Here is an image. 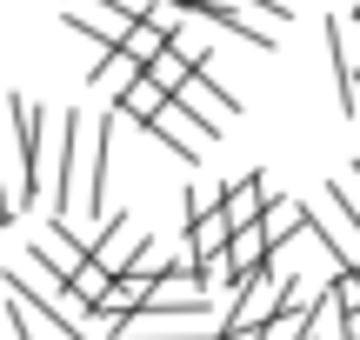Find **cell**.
Returning <instances> with one entry per match:
<instances>
[{
    "instance_id": "cell-1",
    "label": "cell",
    "mask_w": 360,
    "mask_h": 340,
    "mask_svg": "<svg viewBox=\"0 0 360 340\" xmlns=\"http://www.w3.org/2000/svg\"><path fill=\"white\" fill-rule=\"evenodd\" d=\"M294 287H300V280H294V274H274V267H267V274H254V280H240V287H233V301H227V327L260 334L287 301H294Z\"/></svg>"
},
{
    "instance_id": "cell-2",
    "label": "cell",
    "mask_w": 360,
    "mask_h": 340,
    "mask_svg": "<svg viewBox=\"0 0 360 340\" xmlns=\"http://www.w3.org/2000/svg\"><path fill=\"white\" fill-rule=\"evenodd\" d=\"M147 133H154L160 147H174L180 160H207V147L220 140V133L207 127L200 114H187V107H180V100H167V107H160V120H154V127H147Z\"/></svg>"
},
{
    "instance_id": "cell-3",
    "label": "cell",
    "mask_w": 360,
    "mask_h": 340,
    "mask_svg": "<svg viewBox=\"0 0 360 340\" xmlns=\"http://www.w3.org/2000/svg\"><path fill=\"white\" fill-rule=\"evenodd\" d=\"M141 247H147V240H141V221H134L127 207H120V214H107V227L94 234V261H101V267H107L114 280H120V274H134Z\"/></svg>"
},
{
    "instance_id": "cell-4",
    "label": "cell",
    "mask_w": 360,
    "mask_h": 340,
    "mask_svg": "<svg viewBox=\"0 0 360 340\" xmlns=\"http://www.w3.org/2000/svg\"><path fill=\"white\" fill-rule=\"evenodd\" d=\"M274 267V240H267V227H233V240H227V261H220V287H240V280H254V274H267Z\"/></svg>"
},
{
    "instance_id": "cell-5",
    "label": "cell",
    "mask_w": 360,
    "mask_h": 340,
    "mask_svg": "<svg viewBox=\"0 0 360 340\" xmlns=\"http://www.w3.org/2000/svg\"><path fill=\"white\" fill-rule=\"evenodd\" d=\"M67 27H74V34H87L101 53H114L120 40H127L134 13H120L114 0H67Z\"/></svg>"
},
{
    "instance_id": "cell-6",
    "label": "cell",
    "mask_w": 360,
    "mask_h": 340,
    "mask_svg": "<svg viewBox=\"0 0 360 340\" xmlns=\"http://www.w3.org/2000/svg\"><path fill=\"white\" fill-rule=\"evenodd\" d=\"M174 100L187 107V114H200V120H207L214 133L227 127V120H240V93H227V87H220L214 74H207V67H193V74H187V87H180Z\"/></svg>"
},
{
    "instance_id": "cell-7",
    "label": "cell",
    "mask_w": 360,
    "mask_h": 340,
    "mask_svg": "<svg viewBox=\"0 0 360 340\" xmlns=\"http://www.w3.org/2000/svg\"><path fill=\"white\" fill-rule=\"evenodd\" d=\"M87 254H94V247H87L67 221H47V227H40V240L27 247V261H40V267H53L60 280H74L80 267H87Z\"/></svg>"
},
{
    "instance_id": "cell-8",
    "label": "cell",
    "mask_w": 360,
    "mask_h": 340,
    "mask_svg": "<svg viewBox=\"0 0 360 340\" xmlns=\"http://www.w3.org/2000/svg\"><path fill=\"white\" fill-rule=\"evenodd\" d=\"M327 47H334V74H340V114H360V27L327 20Z\"/></svg>"
},
{
    "instance_id": "cell-9",
    "label": "cell",
    "mask_w": 360,
    "mask_h": 340,
    "mask_svg": "<svg viewBox=\"0 0 360 340\" xmlns=\"http://www.w3.org/2000/svg\"><path fill=\"white\" fill-rule=\"evenodd\" d=\"M141 74H147V67L134 60L127 47H114V53H101V60H94L87 87L101 93V107H120V100H127V87H134V80H141Z\"/></svg>"
},
{
    "instance_id": "cell-10",
    "label": "cell",
    "mask_w": 360,
    "mask_h": 340,
    "mask_svg": "<svg viewBox=\"0 0 360 340\" xmlns=\"http://www.w3.org/2000/svg\"><path fill=\"white\" fill-rule=\"evenodd\" d=\"M260 227H267L274 254H287L300 240V227H307V200H287V194H267V214H260Z\"/></svg>"
},
{
    "instance_id": "cell-11",
    "label": "cell",
    "mask_w": 360,
    "mask_h": 340,
    "mask_svg": "<svg viewBox=\"0 0 360 340\" xmlns=\"http://www.w3.org/2000/svg\"><path fill=\"white\" fill-rule=\"evenodd\" d=\"M220 214H227L233 227H254L260 214H267V181H260V174H240V181H227V200H220Z\"/></svg>"
},
{
    "instance_id": "cell-12",
    "label": "cell",
    "mask_w": 360,
    "mask_h": 340,
    "mask_svg": "<svg viewBox=\"0 0 360 340\" xmlns=\"http://www.w3.org/2000/svg\"><path fill=\"white\" fill-rule=\"evenodd\" d=\"M147 294H154V280H147V274H120L114 287L101 294V307H94V314H107V320L120 327V320H134V314L147 307Z\"/></svg>"
},
{
    "instance_id": "cell-13",
    "label": "cell",
    "mask_w": 360,
    "mask_h": 340,
    "mask_svg": "<svg viewBox=\"0 0 360 340\" xmlns=\"http://www.w3.org/2000/svg\"><path fill=\"white\" fill-rule=\"evenodd\" d=\"M167 100H174V93L160 87L154 74H141V80L127 87V100H120V120H134V127H154V120H160V107H167Z\"/></svg>"
},
{
    "instance_id": "cell-14",
    "label": "cell",
    "mask_w": 360,
    "mask_h": 340,
    "mask_svg": "<svg viewBox=\"0 0 360 340\" xmlns=\"http://www.w3.org/2000/svg\"><path fill=\"white\" fill-rule=\"evenodd\" d=\"M220 34H227L220 20H207V13H193L187 27H174V53H187L193 67H207V60H214V40H220Z\"/></svg>"
},
{
    "instance_id": "cell-15",
    "label": "cell",
    "mask_w": 360,
    "mask_h": 340,
    "mask_svg": "<svg viewBox=\"0 0 360 340\" xmlns=\"http://www.w3.org/2000/svg\"><path fill=\"white\" fill-rule=\"evenodd\" d=\"M120 47H127L134 60L147 67V60H154V53H167V47H174V34H167V27H154V20H134V27H127V40H120Z\"/></svg>"
},
{
    "instance_id": "cell-16",
    "label": "cell",
    "mask_w": 360,
    "mask_h": 340,
    "mask_svg": "<svg viewBox=\"0 0 360 340\" xmlns=\"http://www.w3.org/2000/svg\"><path fill=\"white\" fill-rule=\"evenodd\" d=\"M180 200H187V227H193V221H207V214H220L227 187H220V181H187V194H180Z\"/></svg>"
},
{
    "instance_id": "cell-17",
    "label": "cell",
    "mask_w": 360,
    "mask_h": 340,
    "mask_svg": "<svg viewBox=\"0 0 360 340\" xmlns=\"http://www.w3.org/2000/svg\"><path fill=\"white\" fill-rule=\"evenodd\" d=\"M147 74H154V80H160L167 93H180V87H187V74H193V60L167 47V53H154V60H147Z\"/></svg>"
},
{
    "instance_id": "cell-18",
    "label": "cell",
    "mask_w": 360,
    "mask_h": 340,
    "mask_svg": "<svg viewBox=\"0 0 360 340\" xmlns=\"http://www.w3.org/2000/svg\"><path fill=\"white\" fill-rule=\"evenodd\" d=\"M67 287H74V294H80V301H87V307H101V294L114 287V274H107V267H101V261H94V254H87V267H80V274L67 280Z\"/></svg>"
},
{
    "instance_id": "cell-19",
    "label": "cell",
    "mask_w": 360,
    "mask_h": 340,
    "mask_svg": "<svg viewBox=\"0 0 360 340\" xmlns=\"http://www.w3.org/2000/svg\"><path fill=\"white\" fill-rule=\"evenodd\" d=\"M327 194H334V200H340V207H347V214H354V227H360V160H354V167H347V174H340V181H334V187H327Z\"/></svg>"
},
{
    "instance_id": "cell-20",
    "label": "cell",
    "mask_w": 360,
    "mask_h": 340,
    "mask_svg": "<svg viewBox=\"0 0 360 340\" xmlns=\"http://www.w3.org/2000/svg\"><path fill=\"white\" fill-rule=\"evenodd\" d=\"M340 340H360V307H340Z\"/></svg>"
},
{
    "instance_id": "cell-21",
    "label": "cell",
    "mask_w": 360,
    "mask_h": 340,
    "mask_svg": "<svg viewBox=\"0 0 360 340\" xmlns=\"http://www.w3.org/2000/svg\"><path fill=\"white\" fill-rule=\"evenodd\" d=\"M13 214H20V207H13V200H7V187H0V227H7Z\"/></svg>"
},
{
    "instance_id": "cell-22",
    "label": "cell",
    "mask_w": 360,
    "mask_h": 340,
    "mask_svg": "<svg viewBox=\"0 0 360 340\" xmlns=\"http://www.w3.org/2000/svg\"><path fill=\"white\" fill-rule=\"evenodd\" d=\"M13 340H20V334H13Z\"/></svg>"
}]
</instances>
